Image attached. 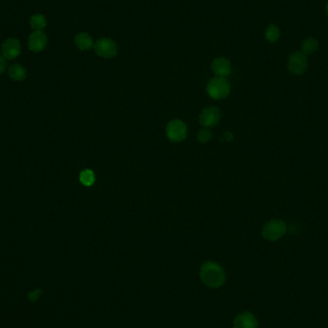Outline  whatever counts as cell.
<instances>
[{"mask_svg": "<svg viewBox=\"0 0 328 328\" xmlns=\"http://www.w3.org/2000/svg\"><path fill=\"white\" fill-rule=\"evenodd\" d=\"M6 59L0 55V74H2L6 68Z\"/></svg>", "mask_w": 328, "mask_h": 328, "instance_id": "obj_20", "label": "cell"}, {"mask_svg": "<svg viewBox=\"0 0 328 328\" xmlns=\"http://www.w3.org/2000/svg\"><path fill=\"white\" fill-rule=\"evenodd\" d=\"M80 181L85 186H91L95 181V175L91 170H83L80 174Z\"/></svg>", "mask_w": 328, "mask_h": 328, "instance_id": "obj_17", "label": "cell"}, {"mask_svg": "<svg viewBox=\"0 0 328 328\" xmlns=\"http://www.w3.org/2000/svg\"><path fill=\"white\" fill-rule=\"evenodd\" d=\"M74 42L76 46L80 50H82V51L89 50L92 46H94L92 38L87 33H80V34H78L75 37Z\"/></svg>", "mask_w": 328, "mask_h": 328, "instance_id": "obj_12", "label": "cell"}, {"mask_svg": "<svg viewBox=\"0 0 328 328\" xmlns=\"http://www.w3.org/2000/svg\"><path fill=\"white\" fill-rule=\"evenodd\" d=\"M206 92L214 100H221L231 92V84L226 78L215 77L206 85Z\"/></svg>", "mask_w": 328, "mask_h": 328, "instance_id": "obj_2", "label": "cell"}, {"mask_svg": "<svg viewBox=\"0 0 328 328\" xmlns=\"http://www.w3.org/2000/svg\"><path fill=\"white\" fill-rule=\"evenodd\" d=\"M47 36L43 31H34L29 36L28 47L33 52H41L46 47Z\"/></svg>", "mask_w": 328, "mask_h": 328, "instance_id": "obj_9", "label": "cell"}, {"mask_svg": "<svg viewBox=\"0 0 328 328\" xmlns=\"http://www.w3.org/2000/svg\"><path fill=\"white\" fill-rule=\"evenodd\" d=\"M257 320L252 313L244 312L238 315L233 323V328H257Z\"/></svg>", "mask_w": 328, "mask_h": 328, "instance_id": "obj_11", "label": "cell"}, {"mask_svg": "<svg viewBox=\"0 0 328 328\" xmlns=\"http://www.w3.org/2000/svg\"><path fill=\"white\" fill-rule=\"evenodd\" d=\"M212 138L211 132L207 129V128H203L201 129L198 133V140L201 143H206L208 142Z\"/></svg>", "mask_w": 328, "mask_h": 328, "instance_id": "obj_18", "label": "cell"}, {"mask_svg": "<svg viewBox=\"0 0 328 328\" xmlns=\"http://www.w3.org/2000/svg\"><path fill=\"white\" fill-rule=\"evenodd\" d=\"M30 25L34 31H43L46 26V19L42 14H36L30 19Z\"/></svg>", "mask_w": 328, "mask_h": 328, "instance_id": "obj_15", "label": "cell"}, {"mask_svg": "<svg viewBox=\"0 0 328 328\" xmlns=\"http://www.w3.org/2000/svg\"><path fill=\"white\" fill-rule=\"evenodd\" d=\"M326 13H327V16H328V3H327V5H326Z\"/></svg>", "mask_w": 328, "mask_h": 328, "instance_id": "obj_22", "label": "cell"}, {"mask_svg": "<svg viewBox=\"0 0 328 328\" xmlns=\"http://www.w3.org/2000/svg\"><path fill=\"white\" fill-rule=\"evenodd\" d=\"M265 37H266V40L268 42H270V43H275L280 38V30H279V28L277 26L272 24V25H270L266 29Z\"/></svg>", "mask_w": 328, "mask_h": 328, "instance_id": "obj_16", "label": "cell"}, {"mask_svg": "<svg viewBox=\"0 0 328 328\" xmlns=\"http://www.w3.org/2000/svg\"><path fill=\"white\" fill-rule=\"evenodd\" d=\"M223 140H225V141H232L233 139V135L232 134V133H230V132H225L224 134H223V138H222Z\"/></svg>", "mask_w": 328, "mask_h": 328, "instance_id": "obj_21", "label": "cell"}, {"mask_svg": "<svg viewBox=\"0 0 328 328\" xmlns=\"http://www.w3.org/2000/svg\"><path fill=\"white\" fill-rule=\"evenodd\" d=\"M212 71L216 77H223L231 74L232 72V65L229 60L225 58H218L213 61L211 65Z\"/></svg>", "mask_w": 328, "mask_h": 328, "instance_id": "obj_10", "label": "cell"}, {"mask_svg": "<svg viewBox=\"0 0 328 328\" xmlns=\"http://www.w3.org/2000/svg\"><path fill=\"white\" fill-rule=\"evenodd\" d=\"M220 119H221L220 111L215 106H208L203 108L199 117L200 124L205 128L216 126L219 123Z\"/></svg>", "mask_w": 328, "mask_h": 328, "instance_id": "obj_6", "label": "cell"}, {"mask_svg": "<svg viewBox=\"0 0 328 328\" xmlns=\"http://www.w3.org/2000/svg\"><path fill=\"white\" fill-rule=\"evenodd\" d=\"M94 49L98 56L105 59L115 57L117 54V46L116 43L110 39H100L94 44Z\"/></svg>", "mask_w": 328, "mask_h": 328, "instance_id": "obj_7", "label": "cell"}, {"mask_svg": "<svg viewBox=\"0 0 328 328\" xmlns=\"http://www.w3.org/2000/svg\"><path fill=\"white\" fill-rule=\"evenodd\" d=\"M40 296H41V290H40V289H39V290H35V291H33V292H31V293L28 295V296H29V299L32 300V301L39 299Z\"/></svg>", "mask_w": 328, "mask_h": 328, "instance_id": "obj_19", "label": "cell"}, {"mask_svg": "<svg viewBox=\"0 0 328 328\" xmlns=\"http://www.w3.org/2000/svg\"><path fill=\"white\" fill-rule=\"evenodd\" d=\"M201 281L210 288H218L226 281V275L222 267L216 262L207 261L200 270Z\"/></svg>", "mask_w": 328, "mask_h": 328, "instance_id": "obj_1", "label": "cell"}, {"mask_svg": "<svg viewBox=\"0 0 328 328\" xmlns=\"http://www.w3.org/2000/svg\"><path fill=\"white\" fill-rule=\"evenodd\" d=\"M1 51H2V56L6 60L16 59L22 51L21 43L19 40L14 39V38L7 39L2 44Z\"/></svg>", "mask_w": 328, "mask_h": 328, "instance_id": "obj_8", "label": "cell"}, {"mask_svg": "<svg viewBox=\"0 0 328 328\" xmlns=\"http://www.w3.org/2000/svg\"><path fill=\"white\" fill-rule=\"evenodd\" d=\"M287 226L283 220L272 219L267 223L262 230V236L266 240L275 242L285 235Z\"/></svg>", "mask_w": 328, "mask_h": 328, "instance_id": "obj_3", "label": "cell"}, {"mask_svg": "<svg viewBox=\"0 0 328 328\" xmlns=\"http://www.w3.org/2000/svg\"><path fill=\"white\" fill-rule=\"evenodd\" d=\"M166 136L172 142H180L187 136V127L184 122L179 119L170 121L166 127Z\"/></svg>", "mask_w": 328, "mask_h": 328, "instance_id": "obj_4", "label": "cell"}, {"mask_svg": "<svg viewBox=\"0 0 328 328\" xmlns=\"http://www.w3.org/2000/svg\"><path fill=\"white\" fill-rule=\"evenodd\" d=\"M317 48H318V42L316 39L311 38V37L306 39L301 44V52L305 56L316 52Z\"/></svg>", "mask_w": 328, "mask_h": 328, "instance_id": "obj_14", "label": "cell"}, {"mask_svg": "<svg viewBox=\"0 0 328 328\" xmlns=\"http://www.w3.org/2000/svg\"><path fill=\"white\" fill-rule=\"evenodd\" d=\"M8 73H9V76L11 77L12 79L15 80V81H22L26 77L25 68L18 64L11 65L9 67V69H8Z\"/></svg>", "mask_w": 328, "mask_h": 328, "instance_id": "obj_13", "label": "cell"}, {"mask_svg": "<svg viewBox=\"0 0 328 328\" xmlns=\"http://www.w3.org/2000/svg\"><path fill=\"white\" fill-rule=\"evenodd\" d=\"M307 66V57L302 52H295L289 57L288 70L292 74H303L306 71Z\"/></svg>", "mask_w": 328, "mask_h": 328, "instance_id": "obj_5", "label": "cell"}]
</instances>
